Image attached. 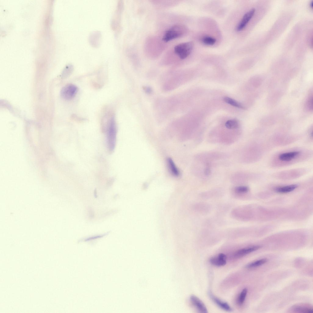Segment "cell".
Returning <instances> with one entry per match:
<instances>
[{
  "label": "cell",
  "mask_w": 313,
  "mask_h": 313,
  "mask_svg": "<svg viewBox=\"0 0 313 313\" xmlns=\"http://www.w3.org/2000/svg\"><path fill=\"white\" fill-rule=\"evenodd\" d=\"M78 90V87L75 85L72 84H67L61 89V96L64 99L71 100L76 94Z\"/></svg>",
  "instance_id": "obj_4"
},
{
  "label": "cell",
  "mask_w": 313,
  "mask_h": 313,
  "mask_svg": "<svg viewBox=\"0 0 313 313\" xmlns=\"http://www.w3.org/2000/svg\"><path fill=\"white\" fill-rule=\"evenodd\" d=\"M109 233H110V232H108L107 233H105L104 234H102L97 235H96V236H92V237H89V238H86L85 239V240L86 241H87L90 240H93V239H96L100 238H102V237H104V236H105L106 235H107L108 234H109Z\"/></svg>",
  "instance_id": "obj_20"
},
{
  "label": "cell",
  "mask_w": 313,
  "mask_h": 313,
  "mask_svg": "<svg viewBox=\"0 0 313 313\" xmlns=\"http://www.w3.org/2000/svg\"><path fill=\"white\" fill-rule=\"evenodd\" d=\"M193 46V43L191 41L179 44L174 46V53L180 59H185L191 53Z\"/></svg>",
  "instance_id": "obj_3"
},
{
  "label": "cell",
  "mask_w": 313,
  "mask_h": 313,
  "mask_svg": "<svg viewBox=\"0 0 313 313\" xmlns=\"http://www.w3.org/2000/svg\"><path fill=\"white\" fill-rule=\"evenodd\" d=\"M94 195L95 197L97 198V190L96 189H95L94 190Z\"/></svg>",
  "instance_id": "obj_24"
},
{
  "label": "cell",
  "mask_w": 313,
  "mask_h": 313,
  "mask_svg": "<svg viewBox=\"0 0 313 313\" xmlns=\"http://www.w3.org/2000/svg\"><path fill=\"white\" fill-rule=\"evenodd\" d=\"M186 29L184 26L176 24L167 29L164 32L162 40L165 42L182 36L186 33Z\"/></svg>",
  "instance_id": "obj_2"
},
{
  "label": "cell",
  "mask_w": 313,
  "mask_h": 313,
  "mask_svg": "<svg viewBox=\"0 0 313 313\" xmlns=\"http://www.w3.org/2000/svg\"><path fill=\"white\" fill-rule=\"evenodd\" d=\"M300 153L298 151H294L281 154L278 156L279 159L284 161H289L294 159Z\"/></svg>",
  "instance_id": "obj_10"
},
{
  "label": "cell",
  "mask_w": 313,
  "mask_h": 313,
  "mask_svg": "<svg viewBox=\"0 0 313 313\" xmlns=\"http://www.w3.org/2000/svg\"><path fill=\"white\" fill-rule=\"evenodd\" d=\"M209 295L212 300L220 308L228 311H231L232 309L226 302L222 301L214 296L211 292L208 293Z\"/></svg>",
  "instance_id": "obj_8"
},
{
  "label": "cell",
  "mask_w": 313,
  "mask_h": 313,
  "mask_svg": "<svg viewBox=\"0 0 313 313\" xmlns=\"http://www.w3.org/2000/svg\"><path fill=\"white\" fill-rule=\"evenodd\" d=\"M226 127L228 129H233L237 128L238 126V123L235 120H230L227 121L225 123Z\"/></svg>",
  "instance_id": "obj_16"
},
{
  "label": "cell",
  "mask_w": 313,
  "mask_h": 313,
  "mask_svg": "<svg viewBox=\"0 0 313 313\" xmlns=\"http://www.w3.org/2000/svg\"><path fill=\"white\" fill-rule=\"evenodd\" d=\"M267 261V259H261L248 264L246 266V267L247 268L256 267L265 264Z\"/></svg>",
  "instance_id": "obj_14"
},
{
  "label": "cell",
  "mask_w": 313,
  "mask_h": 313,
  "mask_svg": "<svg viewBox=\"0 0 313 313\" xmlns=\"http://www.w3.org/2000/svg\"><path fill=\"white\" fill-rule=\"evenodd\" d=\"M247 293V289L244 288L241 291L238 297V302L239 305H241L244 303Z\"/></svg>",
  "instance_id": "obj_18"
},
{
  "label": "cell",
  "mask_w": 313,
  "mask_h": 313,
  "mask_svg": "<svg viewBox=\"0 0 313 313\" xmlns=\"http://www.w3.org/2000/svg\"><path fill=\"white\" fill-rule=\"evenodd\" d=\"M226 256L222 253H221L217 256L212 257L210 259V262L213 265L221 267L225 265L226 264Z\"/></svg>",
  "instance_id": "obj_9"
},
{
  "label": "cell",
  "mask_w": 313,
  "mask_h": 313,
  "mask_svg": "<svg viewBox=\"0 0 313 313\" xmlns=\"http://www.w3.org/2000/svg\"><path fill=\"white\" fill-rule=\"evenodd\" d=\"M255 9L252 8L245 13L236 28V30L240 31L242 30L252 18L255 13Z\"/></svg>",
  "instance_id": "obj_5"
},
{
  "label": "cell",
  "mask_w": 313,
  "mask_h": 313,
  "mask_svg": "<svg viewBox=\"0 0 313 313\" xmlns=\"http://www.w3.org/2000/svg\"><path fill=\"white\" fill-rule=\"evenodd\" d=\"M210 173V171L209 168H207L205 170L204 173L206 175H209Z\"/></svg>",
  "instance_id": "obj_22"
},
{
  "label": "cell",
  "mask_w": 313,
  "mask_h": 313,
  "mask_svg": "<svg viewBox=\"0 0 313 313\" xmlns=\"http://www.w3.org/2000/svg\"><path fill=\"white\" fill-rule=\"evenodd\" d=\"M291 309L293 312L297 313H312L313 312L312 308L300 305L294 306Z\"/></svg>",
  "instance_id": "obj_11"
},
{
  "label": "cell",
  "mask_w": 313,
  "mask_h": 313,
  "mask_svg": "<svg viewBox=\"0 0 313 313\" xmlns=\"http://www.w3.org/2000/svg\"><path fill=\"white\" fill-rule=\"evenodd\" d=\"M88 212H89V216H90V218H92L93 217H94V212L93 211V210H92V209L91 210V209H89V211H88Z\"/></svg>",
  "instance_id": "obj_21"
},
{
  "label": "cell",
  "mask_w": 313,
  "mask_h": 313,
  "mask_svg": "<svg viewBox=\"0 0 313 313\" xmlns=\"http://www.w3.org/2000/svg\"><path fill=\"white\" fill-rule=\"evenodd\" d=\"M107 147L110 153H112L115 148L117 129L115 116L112 115L108 118L104 126Z\"/></svg>",
  "instance_id": "obj_1"
},
{
  "label": "cell",
  "mask_w": 313,
  "mask_h": 313,
  "mask_svg": "<svg viewBox=\"0 0 313 313\" xmlns=\"http://www.w3.org/2000/svg\"><path fill=\"white\" fill-rule=\"evenodd\" d=\"M249 190V188L246 186H239L235 188V191L238 193H243L247 192Z\"/></svg>",
  "instance_id": "obj_19"
},
{
  "label": "cell",
  "mask_w": 313,
  "mask_h": 313,
  "mask_svg": "<svg viewBox=\"0 0 313 313\" xmlns=\"http://www.w3.org/2000/svg\"><path fill=\"white\" fill-rule=\"evenodd\" d=\"M297 187L296 184H293L283 186L277 187L275 189L277 192L281 193H285L291 192Z\"/></svg>",
  "instance_id": "obj_12"
},
{
  "label": "cell",
  "mask_w": 313,
  "mask_h": 313,
  "mask_svg": "<svg viewBox=\"0 0 313 313\" xmlns=\"http://www.w3.org/2000/svg\"><path fill=\"white\" fill-rule=\"evenodd\" d=\"M261 246L259 245L253 246L239 249L236 251L234 254V257L236 258L242 257L253 252L260 249Z\"/></svg>",
  "instance_id": "obj_6"
},
{
  "label": "cell",
  "mask_w": 313,
  "mask_h": 313,
  "mask_svg": "<svg viewBox=\"0 0 313 313\" xmlns=\"http://www.w3.org/2000/svg\"><path fill=\"white\" fill-rule=\"evenodd\" d=\"M190 299L193 304L199 312L203 313L208 312L207 310L205 305L197 297L194 295H192L190 297Z\"/></svg>",
  "instance_id": "obj_7"
},
{
  "label": "cell",
  "mask_w": 313,
  "mask_h": 313,
  "mask_svg": "<svg viewBox=\"0 0 313 313\" xmlns=\"http://www.w3.org/2000/svg\"><path fill=\"white\" fill-rule=\"evenodd\" d=\"M224 101L227 103L235 107L240 109H244V107L239 102L234 100L228 97H225L223 98Z\"/></svg>",
  "instance_id": "obj_15"
},
{
  "label": "cell",
  "mask_w": 313,
  "mask_h": 313,
  "mask_svg": "<svg viewBox=\"0 0 313 313\" xmlns=\"http://www.w3.org/2000/svg\"><path fill=\"white\" fill-rule=\"evenodd\" d=\"M202 41L203 43L205 45H212L215 44L216 42V40L212 37L206 36L202 38Z\"/></svg>",
  "instance_id": "obj_17"
},
{
  "label": "cell",
  "mask_w": 313,
  "mask_h": 313,
  "mask_svg": "<svg viewBox=\"0 0 313 313\" xmlns=\"http://www.w3.org/2000/svg\"><path fill=\"white\" fill-rule=\"evenodd\" d=\"M167 162L169 168L171 173L175 176H179L180 174L179 171L172 160L169 158Z\"/></svg>",
  "instance_id": "obj_13"
},
{
  "label": "cell",
  "mask_w": 313,
  "mask_h": 313,
  "mask_svg": "<svg viewBox=\"0 0 313 313\" xmlns=\"http://www.w3.org/2000/svg\"><path fill=\"white\" fill-rule=\"evenodd\" d=\"M151 89L149 87H145V91L147 93H149L150 92H151Z\"/></svg>",
  "instance_id": "obj_23"
},
{
  "label": "cell",
  "mask_w": 313,
  "mask_h": 313,
  "mask_svg": "<svg viewBox=\"0 0 313 313\" xmlns=\"http://www.w3.org/2000/svg\"><path fill=\"white\" fill-rule=\"evenodd\" d=\"M310 6H311V7L312 8V7H313V1H312L310 3Z\"/></svg>",
  "instance_id": "obj_25"
}]
</instances>
